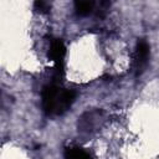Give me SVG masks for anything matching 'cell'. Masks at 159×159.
<instances>
[{
	"label": "cell",
	"instance_id": "3",
	"mask_svg": "<svg viewBox=\"0 0 159 159\" xmlns=\"http://www.w3.org/2000/svg\"><path fill=\"white\" fill-rule=\"evenodd\" d=\"M148 60H149V45L145 40L140 39L137 41L134 48V56H133V68L135 76H140L144 72L148 65Z\"/></svg>",
	"mask_w": 159,
	"mask_h": 159
},
{
	"label": "cell",
	"instance_id": "4",
	"mask_svg": "<svg viewBox=\"0 0 159 159\" xmlns=\"http://www.w3.org/2000/svg\"><path fill=\"white\" fill-rule=\"evenodd\" d=\"M66 159H92L91 155L80 147H67L65 148Z\"/></svg>",
	"mask_w": 159,
	"mask_h": 159
},
{
	"label": "cell",
	"instance_id": "6",
	"mask_svg": "<svg viewBox=\"0 0 159 159\" xmlns=\"http://www.w3.org/2000/svg\"><path fill=\"white\" fill-rule=\"evenodd\" d=\"M34 7L40 14H47L50 11V9H51V5L48 2H46V1H35Z\"/></svg>",
	"mask_w": 159,
	"mask_h": 159
},
{
	"label": "cell",
	"instance_id": "2",
	"mask_svg": "<svg viewBox=\"0 0 159 159\" xmlns=\"http://www.w3.org/2000/svg\"><path fill=\"white\" fill-rule=\"evenodd\" d=\"M47 56L55 63V75H53V78H55L56 82H60L63 78V76H65L63 60H65V56H66V46H65L63 41L60 40V39L51 40Z\"/></svg>",
	"mask_w": 159,
	"mask_h": 159
},
{
	"label": "cell",
	"instance_id": "5",
	"mask_svg": "<svg viewBox=\"0 0 159 159\" xmlns=\"http://www.w3.org/2000/svg\"><path fill=\"white\" fill-rule=\"evenodd\" d=\"M94 4L92 1H76L75 2V10L76 14L80 16H87L93 11Z\"/></svg>",
	"mask_w": 159,
	"mask_h": 159
},
{
	"label": "cell",
	"instance_id": "1",
	"mask_svg": "<svg viewBox=\"0 0 159 159\" xmlns=\"http://www.w3.org/2000/svg\"><path fill=\"white\" fill-rule=\"evenodd\" d=\"M75 98L76 93L72 89H65L56 83H48L41 91L42 109L47 116L65 113L72 106Z\"/></svg>",
	"mask_w": 159,
	"mask_h": 159
}]
</instances>
